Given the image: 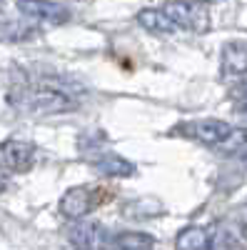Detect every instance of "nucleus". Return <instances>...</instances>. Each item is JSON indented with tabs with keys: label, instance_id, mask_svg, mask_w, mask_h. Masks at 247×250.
Wrapping results in <instances>:
<instances>
[{
	"label": "nucleus",
	"instance_id": "2",
	"mask_svg": "<svg viewBox=\"0 0 247 250\" xmlns=\"http://www.w3.org/2000/svg\"><path fill=\"white\" fill-rule=\"evenodd\" d=\"M100 203H102V193L97 190V188L77 185V188L65 190V195L60 198V213L77 223V220H82L85 215H90Z\"/></svg>",
	"mask_w": 247,
	"mask_h": 250
},
{
	"label": "nucleus",
	"instance_id": "11",
	"mask_svg": "<svg viewBox=\"0 0 247 250\" xmlns=\"http://www.w3.org/2000/svg\"><path fill=\"white\" fill-rule=\"evenodd\" d=\"M222 73L247 75V40H235L222 48Z\"/></svg>",
	"mask_w": 247,
	"mask_h": 250
},
{
	"label": "nucleus",
	"instance_id": "16",
	"mask_svg": "<svg viewBox=\"0 0 247 250\" xmlns=\"http://www.w3.org/2000/svg\"><path fill=\"white\" fill-rule=\"evenodd\" d=\"M0 190H3V180H0Z\"/></svg>",
	"mask_w": 247,
	"mask_h": 250
},
{
	"label": "nucleus",
	"instance_id": "7",
	"mask_svg": "<svg viewBox=\"0 0 247 250\" xmlns=\"http://www.w3.org/2000/svg\"><path fill=\"white\" fill-rule=\"evenodd\" d=\"M215 235L210 228H200V225H188L182 228L175 238V250H212Z\"/></svg>",
	"mask_w": 247,
	"mask_h": 250
},
{
	"label": "nucleus",
	"instance_id": "3",
	"mask_svg": "<svg viewBox=\"0 0 247 250\" xmlns=\"http://www.w3.org/2000/svg\"><path fill=\"white\" fill-rule=\"evenodd\" d=\"M35 163V145L20 138H10L0 143V168L10 173H25Z\"/></svg>",
	"mask_w": 247,
	"mask_h": 250
},
{
	"label": "nucleus",
	"instance_id": "5",
	"mask_svg": "<svg viewBox=\"0 0 247 250\" xmlns=\"http://www.w3.org/2000/svg\"><path fill=\"white\" fill-rule=\"evenodd\" d=\"M185 133H188L192 140L202 143V145H222L232 135V125L225 120H195L190 125H185Z\"/></svg>",
	"mask_w": 247,
	"mask_h": 250
},
{
	"label": "nucleus",
	"instance_id": "8",
	"mask_svg": "<svg viewBox=\"0 0 247 250\" xmlns=\"http://www.w3.org/2000/svg\"><path fill=\"white\" fill-rule=\"evenodd\" d=\"M90 163H93V168L105 178H128V175L135 173V165L128 158L115 155V153H100V155L90 158Z\"/></svg>",
	"mask_w": 247,
	"mask_h": 250
},
{
	"label": "nucleus",
	"instance_id": "14",
	"mask_svg": "<svg viewBox=\"0 0 247 250\" xmlns=\"http://www.w3.org/2000/svg\"><path fill=\"white\" fill-rule=\"evenodd\" d=\"M35 28L28 25V23H18V20H13V23H0V40H13V43H18V40H30L35 38Z\"/></svg>",
	"mask_w": 247,
	"mask_h": 250
},
{
	"label": "nucleus",
	"instance_id": "4",
	"mask_svg": "<svg viewBox=\"0 0 247 250\" xmlns=\"http://www.w3.org/2000/svg\"><path fill=\"white\" fill-rule=\"evenodd\" d=\"M162 10L170 15V20L180 30H205L210 23L208 18V5L200 3H168Z\"/></svg>",
	"mask_w": 247,
	"mask_h": 250
},
{
	"label": "nucleus",
	"instance_id": "1",
	"mask_svg": "<svg viewBox=\"0 0 247 250\" xmlns=\"http://www.w3.org/2000/svg\"><path fill=\"white\" fill-rule=\"evenodd\" d=\"M77 90L80 85H75L73 80L48 75L13 85L8 90V103L10 108L25 115H57V113H70L80 105Z\"/></svg>",
	"mask_w": 247,
	"mask_h": 250
},
{
	"label": "nucleus",
	"instance_id": "15",
	"mask_svg": "<svg viewBox=\"0 0 247 250\" xmlns=\"http://www.w3.org/2000/svg\"><path fill=\"white\" fill-rule=\"evenodd\" d=\"M240 223H242V228H245V230H247V208H245V210H242V218H240Z\"/></svg>",
	"mask_w": 247,
	"mask_h": 250
},
{
	"label": "nucleus",
	"instance_id": "6",
	"mask_svg": "<svg viewBox=\"0 0 247 250\" xmlns=\"http://www.w3.org/2000/svg\"><path fill=\"white\" fill-rule=\"evenodd\" d=\"M68 243L73 250H95L102 243V228L93 220H77L68 228Z\"/></svg>",
	"mask_w": 247,
	"mask_h": 250
},
{
	"label": "nucleus",
	"instance_id": "13",
	"mask_svg": "<svg viewBox=\"0 0 247 250\" xmlns=\"http://www.w3.org/2000/svg\"><path fill=\"white\" fill-rule=\"evenodd\" d=\"M117 250H150L155 245V238L148 233H120L115 238Z\"/></svg>",
	"mask_w": 247,
	"mask_h": 250
},
{
	"label": "nucleus",
	"instance_id": "9",
	"mask_svg": "<svg viewBox=\"0 0 247 250\" xmlns=\"http://www.w3.org/2000/svg\"><path fill=\"white\" fill-rule=\"evenodd\" d=\"M18 10L30 20H45V23H68L70 18V10L60 3H18Z\"/></svg>",
	"mask_w": 247,
	"mask_h": 250
},
{
	"label": "nucleus",
	"instance_id": "10",
	"mask_svg": "<svg viewBox=\"0 0 247 250\" xmlns=\"http://www.w3.org/2000/svg\"><path fill=\"white\" fill-rule=\"evenodd\" d=\"M137 23L145 28L148 33H152V35H172V33L180 30L162 8H145V10H140L137 13Z\"/></svg>",
	"mask_w": 247,
	"mask_h": 250
},
{
	"label": "nucleus",
	"instance_id": "12",
	"mask_svg": "<svg viewBox=\"0 0 247 250\" xmlns=\"http://www.w3.org/2000/svg\"><path fill=\"white\" fill-rule=\"evenodd\" d=\"M162 210H165V205L155 198H135L128 205H122V213L130 220H150V218L160 215Z\"/></svg>",
	"mask_w": 247,
	"mask_h": 250
}]
</instances>
